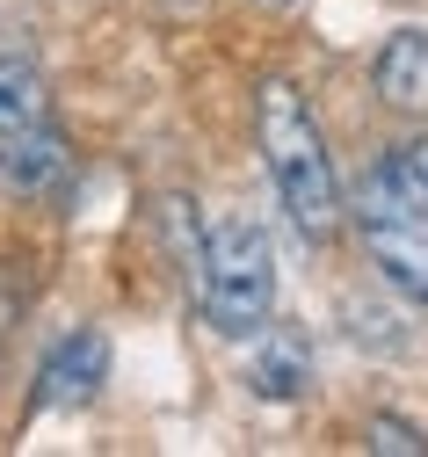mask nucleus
I'll list each match as a JSON object with an SVG mask.
<instances>
[{
	"label": "nucleus",
	"mask_w": 428,
	"mask_h": 457,
	"mask_svg": "<svg viewBox=\"0 0 428 457\" xmlns=\"http://www.w3.org/2000/svg\"><path fill=\"white\" fill-rule=\"evenodd\" d=\"M348 218H356V233H363V254L378 262V276L392 283L399 298L428 305V211L399 189L392 160H378L371 175L356 182Z\"/></svg>",
	"instance_id": "3"
},
{
	"label": "nucleus",
	"mask_w": 428,
	"mask_h": 457,
	"mask_svg": "<svg viewBox=\"0 0 428 457\" xmlns=\"http://www.w3.org/2000/svg\"><path fill=\"white\" fill-rule=\"evenodd\" d=\"M385 160H392V175H399V189H407V196H414V204L428 211V131H421V138H407V145H392Z\"/></svg>",
	"instance_id": "9"
},
{
	"label": "nucleus",
	"mask_w": 428,
	"mask_h": 457,
	"mask_svg": "<svg viewBox=\"0 0 428 457\" xmlns=\"http://www.w3.org/2000/svg\"><path fill=\"white\" fill-rule=\"evenodd\" d=\"M248 8H290V0H248Z\"/></svg>",
	"instance_id": "12"
},
{
	"label": "nucleus",
	"mask_w": 428,
	"mask_h": 457,
	"mask_svg": "<svg viewBox=\"0 0 428 457\" xmlns=\"http://www.w3.org/2000/svg\"><path fill=\"white\" fill-rule=\"evenodd\" d=\"M363 436H371V450H385V457H421V450H428V436L407 428V421H392V414H371Z\"/></svg>",
	"instance_id": "10"
},
{
	"label": "nucleus",
	"mask_w": 428,
	"mask_h": 457,
	"mask_svg": "<svg viewBox=\"0 0 428 457\" xmlns=\"http://www.w3.org/2000/svg\"><path fill=\"white\" fill-rule=\"evenodd\" d=\"M348 334H356V341H371V349H399L392 320H385V312H363V305H348Z\"/></svg>",
	"instance_id": "11"
},
{
	"label": "nucleus",
	"mask_w": 428,
	"mask_h": 457,
	"mask_svg": "<svg viewBox=\"0 0 428 457\" xmlns=\"http://www.w3.org/2000/svg\"><path fill=\"white\" fill-rule=\"evenodd\" d=\"M378 95L392 109H428V29H392L378 51Z\"/></svg>",
	"instance_id": "7"
},
{
	"label": "nucleus",
	"mask_w": 428,
	"mask_h": 457,
	"mask_svg": "<svg viewBox=\"0 0 428 457\" xmlns=\"http://www.w3.org/2000/svg\"><path fill=\"white\" fill-rule=\"evenodd\" d=\"M248 385L262 399H276V407L305 399L313 392V341H305L298 327H262L255 349H248Z\"/></svg>",
	"instance_id": "5"
},
{
	"label": "nucleus",
	"mask_w": 428,
	"mask_h": 457,
	"mask_svg": "<svg viewBox=\"0 0 428 457\" xmlns=\"http://www.w3.org/2000/svg\"><path fill=\"white\" fill-rule=\"evenodd\" d=\"M255 138H262V160H269V182L298 225V240H334L341 225V182H334V160H327V138H320V117L290 80H262L255 95Z\"/></svg>",
	"instance_id": "1"
},
{
	"label": "nucleus",
	"mask_w": 428,
	"mask_h": 457,
	"mask_svg": "<svg viewBox=\"0 0 428 457\" xmlns=\"http://www.w3.org/2000/svg\"><path fill=\"white\" fill-rule=\"evenodd\" d=\"M197 305H204V327L225 334V341H248L269 327V305H276V247L255 218H211L204 225V254H197Z\"/></svg>",
	"instance_id": "2"
},
{
	"label": "nucleus",
	"mask_w": 428,
	"mask_h": 457,
	"mask_svg": "<svg viewBox=\"0 0 428 457\" xmlns=\"http://www.w3.org/2000/svg\"><path fill=\"white\" fill-rule=\"evenodd\" d=\"M102 385H109V334L102 327H73V334H58L44 349V363H37V407L73 414Z\"/></svg>",
	"instance_id": "4"
},
{
	"label": "nucleus",
	"mask_w": 428,
	"mask_h": 457,
	"mask_svg": "<svg viewBox=\"0 0 428 457\" xmlns=\"http://www.w3.org/2000/svg\"><path fill=\"white\" fill-rule=\"evenodd\" d=\"M51 124V102H44V80L29 59H0V145Z\"/></svg>",
	"instance_id": "8"
},
{
	"label": "nucleus",
	"mask_w": 428,
	"mask_h": 457,
	"mask_svg": "<svg viewBox=\"0 0 428 457\" xmlns=\"http://www.w3.org/2000/svg\"><path fill=\"white\" fill-rule=\"evenodd\" d=\"M0 175H8L15 189H29V196H51L58 182L73 175V153H66V138H58L51 124H37V131L0 145Z\"/></svg>",
	"instance_id": "6"
}]
</instances>
